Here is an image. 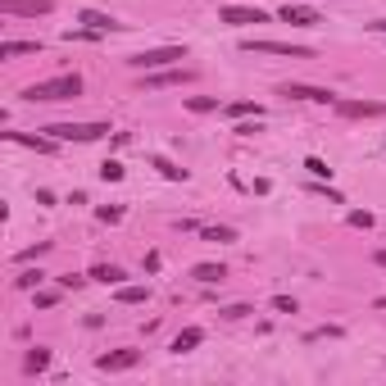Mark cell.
Wrapping results in <instances>:
<instances>
[{"instance_id": "obj_11", "label": "cell", "mask_w": 386, "mask_h": 386, "mask_svg": "<svg viewBox=\"0 0 386 386\" xmlns=\"http://www.w3.org/2000/svg\"><path fill=\"white\" fill-rule=\"evenodd\" d=\"M5 141L28 146V151H36V155H55V151H59V141H55L51 132H41V136H32V132H5Z\"/></svg>"}, {"instance_id": "obj_28", "label": "cell", "mask_w": 386, "mask_h": 386, "mask_svg": "<svg viewBox=\"0 0 386 386\" xmlns=\"http://www.w3.org/2000/svg\"><path fill=\"white\" fill-rule=\"evenodd\" d=\"M46 250H51V241H36V245H28V250H19V264H28V259H41Z\"/></svg>"}, {"instance_id": "obj_4", "label": "cell", "mask_w": 386, "mask_h": 386, "mask_svg": "<svg viewBox=\"0 0 386 386\" xmlns=\"http://www.w3.org/2000/svg\"><path fill=\"white\" fill-rule=\"evenodd\" d=\"M186 59V46H155V51H141V55H132L128 64L136 73H155V68H173V64H182Z\"/></svg>"}, {"instance_id": "obj_21", "label": "cell", "mask_w": 386, "mask_h": 386, "mask_svg": "<svg viewBox=\"0 0 386 386\" xmlns=\"http://www.w3.org/2000/svg\"><path fill=\"white\" fill-rule=\"evenodd\" d=\"M114 300L118 305H146V300H151V286H118Z\"/></svg>"}, {"instance_id": "obj_10", "label": "cell", "mask_w": 386, "mask_h": 386, "mask_svg": "<svg viewBox=\"0 0 386 386\" xmlns=\"http://www.w3.org/2000/svg\"><path fill=\"white\" fill-rule=\"evenodd\" d=\"M182 82H195V68H155V73H146V91H159V86H182Z\"/></svg>"}, {"instance_id": "obj_17", "label": "cell", "mask_w": 386, "mask_h": 386, "mask_svg": "<svg viewBox=\"0 0 386 386\" xmlns=\"http://www.w3.org/2000/svg\"><path fill=\"white\" fill-rule=\"evenodd\" d=\"M86 278H91V282H105V286H123V278H128V273H123L118 264H96Z\"/></svg>"}, {"instance_id": "obj_29", "label": "cell", "mask_w": 386, "mask_h": 386, "mask_svg": "<svg viewBox=\"0 0 386 386\" xmlns=\"http://www.w3.org/2000/svg\"><path fill=\"white\" fill-rule=\"evenodd\" d=\"M218 314L236 322V318H250V314H255V309H250V305H228V309H218Z\"/></svg>"}, {"instance_id": "obj_31", "label": "cell", "mask_w": 386, "mask_h": 386, "mask_svg": "<svg viewBox=\"0 0 386 386\" xmlns=\"http://www.w3.org/2000/svg\"><path fill=\"white\" fill-rule=\"evenodd\" d=\"M273 309H278V314H295V309H300V305H295L291 295H273Z\"/></svg>"}, {"instance_id": "obj_12", "label": "cell", "mask_w": 386, "mask_h": 386, "mask_svg": "<svg viewBox=\"0 0 386 386\" xmlns=\"http://www.w3.org/2000/svg\"><path fill=\"white\" fill-rule=\"evenodd\" d=\"M136 364H141V350H109V355L96 359V368H101V372H128Z\"/></svg>"}, {"instance_id": "obj_26", "label": "cell", "mask_w": 386, "mask_h": 386, "mask_svg": "<svg viewBox=\"0 0 386 386\" xmlns=\"http://www.w3.org/2000/svg\"><path fill=\"white\" fill-rule=\"evenodd\" d=\"M123 173H128V168H123L118 159H105V164H101V182H123Z\"/></svg>"}, {"instance_id": "obj_34", "label": "cell", "mask_w": 386, "mask_h": 386, "mask_svg": "<svg viewBox=\"0 0 386 386\" xmlns=\"http://www.w3.org/2000/svg\"><path fill=\"white\" fill-rule=\"evenodd\" d=\"M86 278H78V273H64V278H59V286H64V291H78Z\"/></svg>"}, {"instance_id": "obj_5", "label": "cell", "mask_w": 386, "mask_h": 386, "mask_svg": "<svg viewBox=\"0 0 386 386\" xmlns=\"http://www.w3.org/2000/svg\"><path fill=\"white\" fill-rule=\"evenodd\" d=\"M282 96L286 101H309V105H336L341 96L327 91V86H305V82H282Z\"/></svg>"}, {"instance_id": "obj_19", "label": "cell", "mask_w": 386, "mask_h": 386, "mask_svg": "<svg viewBox=\"0 0 386 386\" xmlns=\"http://www.w3.org/2000/svg\"><path fill=\"white\" fill-rule=\"evenodd\" d=\"M46 368H51V350H46V345H36V350L23 355V372H46Z\"/></svg>"}, {"instance_id": "obj_14", "label": "cell", "mask_w": 386, "mask_h": 386, "mask_svg": "<svg viewBox=\"0 0 386 386\" xmlns=\"http://www.w3.org/2000/svg\"><path fill=\"white\" fill-rule=\"evenodd\" d=\"M200 341H205V327H182L178 336H173V345H168V350H173V355H186V350H195Z\"/></svg>"}, {"instance_id": "obj_20", "label": "cell", "mask_w": 386, "mask_h": 386, "mask_svg": "<svg viewBox=\"0 0 386 386\" xmlns=\"http://www.w3.org/2000/svg\"><path fill=\"white\" fill-rule=\"evenodd\" d=\"M41 41H5L0 46V59H19V55H36Z\"/></svg>"}, {"instance_id": "obj_22", "label": "cell", "mask_w": 386, "mask_h": 386, "mask_svg": "<svg viewBox=\"0 0 386 386\" xmlns=\"http://www.w3.org/2000/svg\"><path fill=\"white\" fill-rule=\"evenodd\" d=\"M186 109H191V114H214V109H223L214 96H186Z\"/></svg>"}, {"instance_id": "obj_13", "label": "cell", "mask_w": 386, "mask_h": 386, "mask_svg": "<svg viewBox=\"0 0 386 386\" xmlns=\"http://www.w3.org/2000/svg\"><path fill=\"white\" fill-rule=\"evenodd\" d=\"M78 23L82 28H96V32H118L123 23L114 14H105V9H78Z\"/></svg>"}, {"instance_id": "obj_30", "label": "cell", "mask_w": 386, "mask_h": 386, "mask_svg": "<svg viewBox=\"0 0 386 386\" xmlns=\"http://www.w3.org/2000/svg\"><path fill=\"white\" fill-rule=\"evenodd\" d=\"M96 218H101V223H118V218H123V205H105V209H96Z\"/></svg>"}, {"instance_id": "obj_8", "label": "cell", "mask_w": 386, "mask_h": 386, "mask_svg": "<svg viewBox=\"0 0 386 386\" xmlns=\"http://www.w3.org/2000/svg\"><path fill=\"white\" fill-rule=\"evenodd\" d=\"M278 19L291 23V28H318V23H322V14L314 5H305V0H286V5L278 9Z\"/></svg>"}, {"instance_id": "obj_27", "label": "cell", "mask_w": 386, "mask_h": 386, "mask_svg": "<svg viewBox=\"0 0 386 386\" xmlns=\"http://www.w3.org/2000/svg\"><path fill=\"white\" fill-rule=\"evenodd\" d=\"M345 223H350V228H372V214H368V209H350V214H345Z\"/></svg>"}, {"instance_id": "obj_7", "label": "cell", "mask_w": 386, "mask_h": 386, "mask_svg": "<svg viewBox=\"0 0 386 386\" xmlns=\"http://www.w3.org/2000/svg\"><path fill=\"white\" fill-rule=\"evenodd\" d=\"M55 9V0H0L5 19H46Z\"/></svg>"}, {"instance_id": "obj_18", "label": "cell", "mask_w": 386, "mask_h": 386, "mask_svg": "<svg viewBox=\"0 0 386 386\" xmlns=\"http://www.w3.org/2000/svg\"><path fill=\"white\" fill-rule=\"evenodd\" d=\"M191 278L200 282V286H218L223 278H228V268H223V264H195V268H191Z\"/></svg>"}, {"instance_id": "obj_23", "label": "cell", "mask_w": 386, "mask_h": 386, "mask_svg": "<svg viewBox=\"0 0 386 386\" xmlns=\"http://www.w3.org/2000/svg\"><path fill=\"white\" fill-rule=\"evenodd\" d=\"M41 282H46V273H41V268H28V273H19V278H14L19 291H36Z\"/></svg>"}, {"instance_id": "obj_37", "label": "cell", "mask_w": 386, "mask_h": 386, "mask_svg": "<svg viewBox=\"0 0 386 386\" xmlns=\"http://www.w3.org/2000/svg\"><path fill=\"white\" fill-rule=\"evenodd\" d=\"M372 305H377V309H386V295H377V300H372Z\"/></svg>"}, {"instance_id": "obj_35", "label": "cell", "mask_w": 386, "mask_h": 386, "mask_svg": "<svg viewBox=\"0 0 386 386\" xmlns=\"http://www.w3.org/2000/svg\"><path fill=\"white\" fill-rule=\"evenodd\" d=\"M232 132H236V136H255V132H259V118H255V123H236Z\"/></svg>"}, {"instance_id": "obj_25", "label": "cell", "mask_w": 386, "mask_h": 386, "mask_svg": "<svg viewBox=\"0 0 386 386\" xmlns=\"http://www.w3.org/2000/svg\"><path fill=\"white\" fill-rule=\"evenodd\" d=\"M305 168H309V178H318V182H327V178H332L327 159H318V155H309V159H305Z\"/></svg>"}, {"instance_id": "obj_2", "label": "cell", "mask_w": 386, "mask_h": 386, "mask_svg": "<svg viewBox=\"0 0 386 386\" xmlns=\"http://www.w3.org/2000/svg\"><path fill=\"white\" fill-rule=\"evenodd\" d=\"M41 132H51L59 146H64V141L86 146V141H101V136L109 132V123H51V128H41Z\"/></svg>"}, {"instance_id": "obj_1", "label": "cell", "mask_w": 386, "mask_h": 386, "mask_svg": "<svg viewBox=\"0 0 386 386\" xmlns=\"http://www.w3.org/2000/svg\"><path fill=\"white\" fill-rule=\"evenodd\" d=\"M78 96H82V78H78V73H59V78H46V82H32V86H23V101H28V105L78 101Z\"/></svg>"}, {"instance_id": "obj_32", "label": "cell", "mask_w": 386, "mask_h": 386, "mask_svg": "<svg viewBox=\"0 0 386 386\" xmlns=\"http://www.w3.org/2000/svg\"><path fill=\"white\" fill-rule=\"evenodd\" d=\"M59 305V291H36V309H55Z\"/></svg>"}, {"instance_id": "obj_16", "label": "cell", "mask_w": 386, "mask_h": 386, "mask_svg": "<svg viewBox=\"0 0 386 386\" xmlns=\"http://www.w3.org/2000/svg\"><path fill=\"white\" fill-rule=\"evenodd\" d=\"M151 168H159V178H168V182H186V178H191V173L178 168L168 155H151Z\"/></svg>"}, {"instance_id": "obj_24", "label": "cell", "mask_w": 386, "mask_h": 386, "mask_svg": "<svg viewBox=\"0 0 386 386\" xmlns=\"http://www.w3.org/2000/svg\"><path fill=\"white\" fill-rule=\"evenodd\" d=\"M200 236H205V241L228 245V241H236V228H228V223H223V228H200Z\"/></svg>"}, {"instance_id": "obj_36", "label": "cell", "mask_w": 386, "mask_h": 386, "mask_svg": "<svg viewBox=\"0 0 386 386\" xmlns=\"http://www.w3.org/2000/svg\"><path fill=\"white\" fill-rule=\"evenodd\" d=\"M372 264H377V268H386V250H377V255H372Z\"/></svg>"}, {"instance_id": "obj_3", "label": "cell", "mask_w": 386, "mask_h": 386, "mask_svg": "<svg viewBox=\"0 0 386 386\" xmlns=\"http://www.w3.org/2000/svg\"><path fill=\"white\" fill-rule=\"evenodd\" d=\"M245 55H286V59H314L309 46H295V41H273V36H245L241 41Z\"/></svg>"}, {"instance_id": "obj_33", "label": "cell", "mask_w": 386, "mask_h": 386, "mask_svg": "<svg viewBox=\"0 0 386 386\" xmlns=\"http://www.w3.org/2000/svg\"><path fill=\"white\" fill-rule=\"evenodd\" d=\"M322 336H341V327H336V322H327V327H314L305 341H322Z\"/></svg>"}, {"instance_id": "obj_9", "label": "cell", "mask_w": 386, "mask_h": 386, "mask_svg": "<svg viewBox=\"0 0 386 386\" xmlns=\"http://www.w3.org/2000/svg\"><path fill=\"white\" fill-rule=\"evenodd\" d=\"M341 118H386V101H336Z\"/></svg>"}, {"instance_id": "obj_6", "label": "cell", "mask_w": 386, "mask_h": 386, "mask_svg": "<svg viewBox=\"0 0 386 386\" xmlns=\"http://www.w3.org/2000/svg\"><path fill=\"white\" fill-rule=\"evenodd\" d=\"M218 23H228V28H255V23H268V14L259 5H223Z\"/></svg>"}, {"instance_id": "obj_15", "label": "cell", "mask_w": 386, "mask_h": 386, "mask_svg": "<svg viewBox=\"0 0 386 386\" xmlns=\"http://www.w3.org/2000/svg\"><path fill=\"white\" fill-rule=\"evenodd\" d=\"M223 114H228V118H264V105H255V101H228V105H223Z\"/></svg>"}]
</instances>
